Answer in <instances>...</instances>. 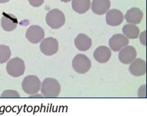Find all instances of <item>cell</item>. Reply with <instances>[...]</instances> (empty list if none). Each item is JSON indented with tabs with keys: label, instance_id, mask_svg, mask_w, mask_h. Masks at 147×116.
<instances>
[{
	"label": "cell",
	"instance_id": "obj_1",
	"mask_svg": "<svg viewBox=\"0 0 147 116\" xmlns=\"http://www.w3.org/2000/svg\"><path fill=\"white\" fill-rule=\"evenodd\" d=\"M40 90L44 97L57 98L60 93L61 87L57 79L53 78H47L41 83Z\"/></svg>",
	"mask_w": 147,
	"mask_h": 116
},
{
	"label": "cell",
	"instance_id": "obj_2",
	"mask_svg": "<svg viewBox=\"0 0 147 116\" xmlns=\"http://www.w3.org/2000/svg\"><path fill=\"white\" fill-rule=\"evenodd\" d=\"M65 22V15L59 9H52L46 16V22L52 29L60 28L64 25Z\"/></svg>",
	"mask_w": 147,
	"mask_h": 116
},
{
	"label": "cell",
	"instance_id": "obj_3",
	"mask_svg": "<svg viewBox=\"0 0 147 116\" xmlns=\"http://www.w3.org/2000/svg\"><path fill=\"white\" fill-rule=\"evenodd\" d=\"M22 89L28 95H34L40 91L41 82L38 76L30 75L26 76L22 83Z\"/></svg>",
	"mask_w": 147,
	"mask_h": 116
},
{
	"label": "cell",
	"instance_id": "obj_4",
	"mask_svg": "<svg viewBox=\"0 0 147 116\" xmlns=\"http://www.w3.org/2000/svg\"><path fill=\"white\" fill-rule=\"evenodd\" d=\"M6 70L10 76L14 78L20 77L25 72V64L22 59L18 57L13 58L8 61Z\"/></svg>",
	"mask_w": 147,
	"mask_h": 116
},
{
	"label": "cell",
	"instance_id": "obj_5",
	"mask_svg": "<svg viewBox=\"0 0 147 116\" xmlns=\"http://www.w3.org/2000/svg\"><path fill=\"white\" fill-rule=\"evenodd\" d=\"M72 68L79 74H85L90 70L91 61L88 56L83 54H78L72 61Z\"/></svg>",
	"mask_w": 147,
	"mask_h": 116
},
{
	"label": "cell",
	"instance_id": "obj_6",
	"mask_svg": "<svg viewBox=\"0 0 147 116\" xmlns=\"http://www.w3.org/2000/svg\"><path fill=\"white\" fill-rule=\"evenodd\" d=\"M59 44L56 39L49 37L44 39L40 44V50L45 56H51L57 53L58 51Z\"/></svg>",
	"mask_w": 147,
	"mask_h": 116
},
{
	"label": "cell",
	"instance_id": "obj_7",
	"mask_svg": "<svg viewBox=\"0 0 147 116\" xmlns=\"http://www.w3.org/2000/svg\"><path fill=\"white\" fill-rule=\"evenodd\" d=\"M44 30L38 25L30 26L26 32V38L32 44H38L44 39Z\"/></svg>",
	"mask_w": 147,
	"mask_h": 116
},
{
	"label": "cell",
	"instance_id": "obj_8",
	"mask_svg": "<svg viewBox=\"0 0 147 116\" xmlns=\"http://www.w3.org/2000/svg\"><path fill=\"white\" fill-rule=\"evenodd\" d=\"M137 51L133 46H126L119 50V59L124 64H129L136 59Z\"/></svg>",
	"mask_w": 147,
	"mask_h": 116
},
{
	"label": "cell",
	"instance_id": "obj_9",
	"mask_svg": "<svg viewBox=\"0 0 147 116\" xmlns=\"http://www.w3.org/2000/svg\"><path fill=\"white\" fill-rule=\"evenodd\" d=\"M129 44V39L123 34H115L109 40V46L114 52H118Z\"/></svg>",
	"mask_w": 147,
	"mask_h": 116
},
{
	"label": "cell",
	"instance_id": "obj_10",
	"mask_svg": "<svg viewBox=\"0 0 147 116\" xmlns=\"http://www.w3.org/2000/svg\"><path fill=\"white\" fill-rule=\"evenodd\" d=\"M106 22L110 26L120 25L124 19V14L118 9H112L106 13Z\"/></svg>",
	"mask_w": 147,
	"mask_h": 116
},
{
	"label": "cell",
	"instance_id": "obj_11",
	"mask_svg": "<svg viewBox=\"0 0 147 116\" xmlns=\"http://www.w3.org/2000/svg\"><path fill=\"white\" fill-rule=\"evenodd\" d=\"M129 70L131 74L136 77L144 76L146 72V64L144 59H136L129 65Z\"/></svg>",
	"mask_w": 147,
	"mask_h": 116
},
{
	"label": "cell",
	"instance_id": "obj_12",
	"mask_svg": "<svg viewBox=\"0 0 147 116\" xmlns=\"http://www.w3.org/2000/svg\"><path fill=\"white\" fill-rule=\"evenodd\" d=\"M17 25H18V20L15 16L4 13L1 19V26L4 30L7 32H10L15 30Z\"/></svg>",
	"mask_w": 147,
	"mask_h": 116
},
{
	"label": "cell",
	"instance_id": "obj_13",
	"mask_svg": "<svg viewBox=\"0 0 147 116\" xmlns=\"http://www.w3.org/2000/svg\"><path fill=\"white\" fill-rule=\"evenodd\" d=\"M111 50L106 46L97 47L94 53V58L96 61L101 64L107 63L111 58Z\"/></svg>",
	"mask_w": 147,
	"mask_h": 116
},
{
	"label": "cell",
	"instance_id": "obj_14",
	"mask_svg": "<svg viewBox=\"0 0 147 116\" xmlns=\"http://www.w3.org/2000/svg\"><path fill=\"white\" fill-rule=\"evenodd\" d=\"M110 0H93L91 3V10L95 14L103 15L106 14L110 8Z\"/></svg>",
	"mask_w": 147,
	"mask_h": 116
},
{
	"label": "cell",
	"instance_id": "obj_15",
	"mask_svg": "<svg viewBox=\"0 0 147 116\" xmlns=\"http://www.w3.org/2000/svg\"><path fill=\"white\" fill-rule=\"evenodd\" d=\"M143 12L140 10L138 8H132L129 10H127L124 19L128 24H132V25H137L140 24L143 19Z\"/></svg>",
	"mask_w": 147,
	"mask_h": 116
},
{
	"label": "cell",
	"instance_id": "obj_16",
	"mask_svg": "<svg viewBox=\"0 0 147 116\" xmlns=\"http://www.w3.org/2000/svg\"><path fill=\"white\" fill-rule=\"evenodd\" d=\"M74 45L80 51H87L92 45V40L88 35L80 33L74 39Z\"/></svg>",
	"mask_w": 147,
	"mask_h": 116
},
{
	"label": "cell",
	"instance_id": "obj_17",
	"mask_svg": "<svg viewBox=\"0 0 147 116\" xmlns=\"http://www.w3.org/2000/svg\"><path fill=\"white\" fill-rule=\"evenodd\" d=\"M72 9L74 11L82 14L88 11L90 8V0H72Z\"/></svg>",
	"mask_w": 147,
	"mask_h": 116
},
{
	"label": "cell",
	"instance_id": "obj_18",
	"mask_svg": "<svg viewBox=\"0 0 147 116\" xmlns=\"http://www.w3.org/2000/svg\"><path fill=\"white\" fill-rule=\"evenodd\" d=\"M122 32L124 33V35H125L127 39H134L138 38L139 34H140V30L136 25L128 24L123 27Z\"/></svg>",
	"mask_w": 147,
	"mask_h": 116
},
{
	"label": "cell",
	"instance_id": "obj_19",
	"mask_svg": "<svg viewBox=\"0 0 147 116\" xmlns=\"http://www.w3.org/2000/svg\"><path fill=\"white\" fill-rule=\"evenodd\" d=\"M11 56L10 47L5 44H0V64L7 62Z\"/></svg>",
	"mask_w": 147,
	"mask_h": 116
},
{
	"label": "cell",
	"instance_id": "obj_20",
	"mask_svg": "<svg viewBox=\"0 0 147 116\" xmlns=\"http://www.w3.org/2000/svg\"><path fill=\"white\" fill-rule=\"evenodd\" d=\"M1 98H20V95L16 90L7 89L2 93Z\"/></svg>",
	"mask_w": 147,
	"mask_h": 116
},
{
	"label": "cell",
	"instance_id": "obj_21",
	"mask_svg": "<svg viewBox=\"0 0 147 116\" xmlns=\"http://www.w3.org/2000/svg\"><path fill=\"white\" fill-rule=\"evenodd\" d=\"M138 95L139 98H146V85L140 87L138 91Z\"/></svg>",
	"mask_w": 147,
	"mask_h": 116
},
{
	"label": "cell",
	"instance_id": "obj_22",
	"mask_svg": "<svg viewBox=\"0 0 147 116\" xmlns=\"http://www.w3.org/2000/svg\"><path fill=\"white\" fill-rule=\"evenodd\" d=\"M28 2L32 7L38 8L44 4V0H28Z\"/></svg>",
	"mask_w": 147,
	"mask_h": 116
},
{
	"label": "cell",
	"instance_id": "obj_23",
	"mask_svg": "<svg viewBox=\"0 0 147 116\" xmlns=\"http://www.w3.org/2000/svg\"><path fill=\"white\" fill-rule=\"evenodd\" d=\"M138 37H140V43H141L143 45L145 46L146 44V31H144L143 33H141V34L139 35Z\"/></svg>",
	"mask_w": 147,
	"mask_h": 116
},
{
	"label": "cell",
	"instance_id": "obj_24",
	"mask_svg": "<svg viewBox=\"0 0 147 116\" xmlns=\"http://www.w3.org/2000/svg\"><path fill=\"white\" fill-rule=\"evenodd\" d=\"M10 0H0V3H7V2H8Z\"/></svg>",
	"mask_w": 147,
	"mask_h": 116
},
{
	"label": "cell",
	"instance_id": "obj_25",
	"mask_svg": "<svg viewBox=\"0 0 147 116\" xmlns=\"http://www.w3.org/2000/svg\"><path fill=\"white\" fill-rule=\"evenodd\" d=\"M61 2H65V3H67V2H71V0H60Z\"/></svg>",
	"mask_w": 147,
	"mask_h": 116
}]
</instances>
